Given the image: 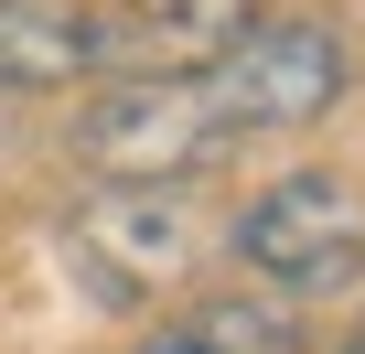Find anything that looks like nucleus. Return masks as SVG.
I'll return each mask as SVG.
<instances>
[{"mask_svg":"<svg viewBox=\"0 0 365 354\" xmlns=\"http://www.w3.org/2000/svg\"><path fill=\"white\" fill-rule=\"evenodd\" d=\"M205 215L182 183H97L65 215V279L97 311H172V290H194L205 269Z\"/></svg>","mask_w":365,"mask_h":354,"instance_id":"f257e3e1","label":"nucleus"},{"mask_svg":"<svg viewBox=\"0 0 365 354\" xmlns=\"http://www.w3.org/2000/svg\"><path fill=\"white\" fill-rule=\"evenodd\" d=\"M194 86H205L226 150L237 140H290V129H312V118H333L354 97V43L333 22H312V11H258Z\"/></svg>","mask_w":365,"mask_h":354,"instance_id":"f03ea898","label":"nucleus"},{"mask_svg":"<svg viewBox=\"0 0 365 354\" xmlns=\"http://www.w3.org/2000/svg\"><path fill=\"white\" fill-rule=\"evenodd\" d=\"M226 258L247 269V290H269V301L301 311V301L365 279V204L333 183V172H279V183H258L226 215Z\"/></svg>","mask_w":365,"mask_h":354,"instance_id":"7ed1b4c3","label":"nucleus"},{"mask_svg":"<svg viewBox=\"0 0 365 354\" xmlns=\"http://www.w3.org/2000/svg\"><path fill=\"white\" fill-rule=\"evenodd\" d=\"M76 161L97 183H194V172L226 150L215 108L194 76H118V86H86L76 97Z\"/></svg>","mask_w":365,"mask_h":354,"instance_id":"20e7f679","label":"nucleus"},{"mask_svg":"<svg viewBox=\"0 0 365 354\" xmlns=\"http://www.w3.org/2000/svg\"><path fill=\"white\" fill-rule=\"evenodd\" d=\"M108 11H65V0H0V97H86L108 86Z\"/></svg>","mask_w":365,"mask_h":354,"instance_id":"39448f33","label":"nucleus"},{"mask_svg":"<svg viewBox=\"0 0 365 354\" xmlns=\"http://www.w3.org/2000/svg\"><path fill=\"white\" fill-rule=\"evenodd\" d=\"M247 22H258V0H108V54L118 76H205Z\"/></svg>","mask_w":365,"mask_h":354,"instance_id":"423d86ee","label":"nucleus"},{"mask_svg":"<svg viewBox=\"0 0 365 354\" xmlns=\"http://www.w3.org/2000/svg\"><path fill=\"white\" fill-rule=\"evenodd\" d=\"M129 354H312L301 311L269 301V290H205V301H172L150 311V333Z\"/></svg>","mask_w":365,"mask_h":354,"instance_id":"0eeeda50","label":"nucleus"},{"mask_svg":"<svg viewBox=\"0 0 365 354\" xmlns=\"http://www.w3.org/2000/svg\"><path fill=\"white\" fill-rule=\"evenodd\" d=\"M333 354H365V311H354V333H344V343H333Z\"/></svg>","mask_w":365,"mask_h":354,"instance_id":"6e6552de","label":"nucleus"}]
</instances>
